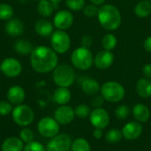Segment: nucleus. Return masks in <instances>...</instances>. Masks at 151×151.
<instances>
[{
    "mask_svg": "<svg viewBox=\"0 0 151 151\" xmlns=\"http://www.w3.org/2000/svg\"><path fill=\"white\" fill-rule=\"evenodd\" d=\"M32 69L37 73H49L58 65V53L51 47L40 45L34 48L29 57Z\"/></svg>",
    "mask_w": 151,
    "mask_h": 151,
    "instance_id": "f257e3e1",
    "label": "nucleus"
},
{
    "mask_svg": "<svg viewBox=\"0 0 151 151\" xmlns=\"http://www.w3.org/2000/svg\"><path fill=\"white\" fill-rule=\"evenodd\" d=\"M97 19L100 25L106 30L114 31L118 29L122 21L119 10L113 4H104L99 8Z\"/></svg>",
    "mask_w": 151,
    "mask_h": 151,
    "instance_id": "f03ea898",
    "label": "nucleus"
},
{
    "mask_svg": "<svg viewBox=\"0 0 151 151\" xmlns=\"http://www.w3.org/2000/svg\"><path fill=\"white\" fill-rule=\"evenodd\" d=\"M100 95L104 101L111 104H116L121 102L126 96V89L122 84L115 81H110L104 82L101 86Z\"/></svg>",
    "mask_w": 151,
    "mask_h": 151,
    "instance_id": "7ed1b4c3",
    "label": "nucleus"
},
{
    "mask_svg": "<svg viewBox=\"0 0 151 151\" xmlns=\"http://www.w3.org/2000/svg\"><path fill=\"white\" fill-rule=\"evenodd\" d=\"M53 82L58 87L69 88L75 81V73L73 68L66 64L58 65L52 71Z\"/></svg>",
    "mask_w": 151,
    "mask_h": 151,
    "instance_id": "20e7f679",
    "label": "nucleus"
},
{
    "mask_svg": "<svg viewBox=\"0 0 151 151\" xmlns=\"http://www.w3.org/2000/svg\"><path fill=\"white\" fill-rule=\"evenodd\" d=\"M71 63L78 70L86 71L94 65V56L88 48H76L71 55Z\"/></svg>",
    "mask_w": 151,
    "mask_h": 151,
    "instance_id": "39448f33",
    "label": "nucleus"
},
{
    "mask_svg": "<svg viewBox=\"0 0 151 151\" xmlns=\"http://www.w3.org/2000/svg\"><path fill=\"white\" fill-rule=\"evenodd\" d=\"M12 118L17 126L27 127L34 122L35 111L29 105L21 104L13 108L12 111Z\"/></svg>",
    "mask_w": 151,
    "mask_h": 151,
    "instance_id": "423d86ee",
    "label": "nucleus"
},
{
    "mask_svg": "<svg viewBox=\"0 0 151 151\" xmlns=\"http://www.w3.org/2000/svg\"><path fill=\"white\" fill-rule=\"evenodd\" d=\"M50 45L56 53L65 54L71 47V38L65 31L57 29L50 35Z\"/></svg>",
    "mask_w": 151,
    "mask_h": 151,
    "instance_id": "0eeeda50",
    "label": "nucleus"
},
{
    "mask_svg": "<svg viewBox=\"0 0 151 151\" xmlns=\"http://www.w3.org/2000/svg\"><path fill=\"white\" fill-rule=\"evenodd\" d=\"M36 128L42 137L51 139L59 134L60 125L54 118L44 117L38 121Z\"/></svg>",
    "mask_w": 151,
    "mask_h": 151,
    "instance_id": "6e6552de",
    "label": "nucleus"
},
{
    "mask_svg": "<svg viewBox=\"0 0 151 151\" xmlns=\"http://www.w3.org/2000/svg\"><path fill=\"white\" fill-rule=\"evenodd\" d=\"M89 122L94 128L105 129L111 122V117L109 112L103 107L94 108L88 117Z\"/></svg>",
    "mask_w": 151,
    "mask_h": 151,
    "instance_id": "1a4fd4ad",
    "label": "nucleus"
},
{
    "mask_svg": "<svg viewBox=\"0 0 151 151\" xmlns=\"http://www.w3.org/2000/svg\"><path fill=\"white\" fill-rule=\"evenodd\" d=\"M73 140L67 134H58L50 139L46 147V151H71Z\"/></svg>",
    "mask_w": 151,
    "mask_h": 151,
    "instance_id": "9d476101",
    "label": "nucleus"
},
{
    "mask_svg": "<svg viewBox=\"0 0 151 151\" xmlns=\"http://www.w3.org/2000/svg\"><path fill=\"white\" fill-rule=\"evenodd\" d=\"M1 73L7 78H16L22 73V65L15 58H6L0 64Z\"/></svg>",
    "mask_w": 151,
    "mask_h": 151,
    "instance_id": "9b49d317",
    "label": "nucleus"
},
{
    "mask_svg": "<svg viewBox=\"0 0 151 151\" xmlns=\"http://www.w3.org/2000/svg\"><path fill=\"white\" fill-rule=\"evenodd\" d=\"M53 118L57 120V122L60 126H67L71 124L75 117L74 109L67 104L65 105H59L54 111Z\"/></svg>",
    "mask_w": 151,
    "mask_h": 151,
    "instance_id": "f8f14e48",
    "label": "nucleus"
},
{
    "mask_svg": "<svg viewBox=\"0 0 151 151\" xmlns=\"http://www.w3.org/2000/svg\"><path fill=\"white\" fill-rule=\"evenodd\" d=\"M121 132L125 140L135 141L142 136L143 133V127L142 123L136 120L129 121L123 126Z\"/></svg>",
    "mask_w": 151,
    "mask_h": 151,
    "instance_id": "ddd939ff",
    "label": "nucleus"
},
{
    "mask_svg": "<svg viewBox=\"0 0 151 151\" xmlns=\"http://www.w3.org/2000/svg\"><path fill=\"white\" fill-rule=\"evenodd\" d=\"M73 24V15L68 10L58 11L53 18V25L58 30H67Z\"/></svg>",
    "mask_w": 151,
    "mask_h": 151,
    "instance_id": "4468645a",
    "label": "nucleus"
},
{
    "mask_svg": "<svg viewBox=\"0 0 151 151\" xmlns=\"http://www.w3.org/2000/svg\"><path fill=\"white\" fill-rule=\"evenodd\" d=\"M114 62V54L111 50H101L94 58V64L100 70L108 69Z\"/></svg>",
    "mask_w": 151,
    "mask_h": 151,
    "instance_id": "2eb2a0df",
    "label": "nucleus"
},
{
    "mask_svg": "<svg viewBox=\"0 0 151 151\" xmlns=\"http://www.w3.org/2000/svg\"><path fill=\"white\" fill-rule=\"evenodd\" d=\"M7 100L12 104V105H19L23 104L26 98V91L25 89L19 86V85H13L7 90L6 93Z\"/></svg>",
    "mask_w": 151,
    "mask_h": 151,
    "instance_id": "dca6fc26",
    "label": "nucleus"
},
{
    "mask_svg": "<svg viewBox=\"0 0 151 151\" xmlns=\"http://www.w3.org/2000/svg\"><path fill=\"white\" fill-rule=\"evenodd\" d=\"M24 23L18 18H12L11 19L7 20L4 27L6 34L11 37H18L21 35L24 32Z\"/></svg>",
    "mask_w": 151,
    "mask_h": 151,
    "instance_id": "f3484780",
    "label": "nucleus"
},
{
    "mask_svg": "<svg viewBox=\"0 0 151 151\" xmlns=\"http://www.w3.org/2000/svg\"><path fill=\"white\" fill-rule=\"evenodd\" d=\"M132 115L134 120L143 124L149 121L150 119V110L144 104H136L132 109Z\"/></svg>",
    "mask_w": 151,
    "mask_h": 151,
    "instance_id": "a211bd4d",
    "label": "nucleus"
},
{
    "mask_svg": "<svg viewBox=\"0 0 151 151\" xmlns=\"http://www.w3.org/2000/svg\"><path fill=\"white\" fill-rule=\"evenodd\" d=\"M34 27H35V33L38 35L42 37H49L54 32L55 27L53 23H51L50 21L44 19H38L35 23Z\"/></svg>",
    "mask_w": 151,
    "mask_h": 151,
    "instance_id": "6ab92c4d",
    "label": "nucleus"
},
{
    "mask_svg": "<svg viewBox=\"0 0 151 151\" xmlns=\"http://www.w3.org/2000/svg\"><path fill=\"white\" fill-rule=\"evenodd\" d=\"M24 142L19 137L10 136L4 140L1 144V151H23Z\"/></svg>",
    "mask_w": 151,
    "mask_h": 151,
    "instance_id": "aec40b11",
    "label": "nucleus"
},
{
    "mask_svg": "<svg viewBox=\"0 0 151 151\" xmlns=\"http://www.w3.org/2000/svg\"><path fill=\"white\" fill-rule=\"evenodd\" d=\"M135 91L137 95L144 99L151 97V80L148 78H141L137 81L135 85Z\"/></svg>",
    "mask_w": 151,
    "mask_h": 151,
    "instance_id": "412c9836",
    "label": "nucleus"
},
{
    "mask_svg": "<svg viewBox=\"0 0 151 151\" xmlns=\"http://www.w3.org/2000/svg\"><path fill=\"white\" fill-rule=\"evenodd\" d=\"M101 86L97 81L91 78H87L81 82V90L83 93L89 96H94L100 93Z\"/></svg>",
    "mask_w": 151,
    "mask_h": 151,
    "instance_id": "4be33fe9",
    "label": "nucleus"
},
{
    "mask_svg": "<svg viewBox=\"0 0 151 151\" xmlns=\"http://www.w3.org/2000/svg\"><path fill=\"white\" fill-rule=\"evenodd\" d=\"M53 99L56 104L58 105H65L72 99V94L68 88L58 87V88L54 91Z\"/></svg>",
    "mask_w": 151,
    "mask_h": 151,
    "instance_id": "5701e85b",
    "label": "nucleus"
},
{
    "mask_svg": "<svg viewBox=\"0 0 151 151\" xmlns=\"http://www.w3.org/2000/svg\"><path fill=\"white\" fill-rule=\"evenodd\" d=\"M14 50L17 54L21 56H27L32 53L34 50L33 44L26 39H19L13 45Z\"/></svg>",
    "mask_w": 151,
    "mask_h": 151,
    "instance_id": "b1692460",
    "label": "nucleus"
},
{
    "mask_svg": "<svg viewBox=\"0 0 151 151\" xmlns=\"http://www.w3.org/2000/svg\"><path fill=\"white\" fill-rule=\"evenodd\" d=\"M56 7L50 0H40L37 4V12L40 16L47 18L53 14Z\"/></svg>",
    "mask_w": 151,
    "mask_h": 151,
    "instance_id": "393cba45",
    "label": "nucleus"
},
{
    "mask_svg": "<svg viewBox=\"0 0 151 151\" xmlns=\"http://www.w3.org/2000/svg\"><path fill=\"white\" fill-rule=\"evenodd\" d=\"M134 13L139 18H146L151 14V2L148 0L140 1L134 7Z\"/></svg>",
    "mask_w": 151,
    "mask_h": 151,
    "instance_id": "a878e982",
    "label": "nucleus"
},
{
    "mask_svg": "<svg viewBox=\"0 0 151 151\" xmlns=\"http://www.w3.org/2000/svg\"><path fill=\"white\" fill-rule=\"evenodd\" d=\"M104 139L108 143L116 144V143H119L123 139V134H122V132L120 129L111 128V129H109L105 133Z\"/></svg>",
    "mask_w": 151,
    "mask_h": 151,
    "instance_id": "bb28decb",
    "label": "nucleus"
},
{
    "mask_svg": "<svg viewBox=\"0 0 151 151\" xmlns=\"http://www.w3.org/2000/svg\"><path fill=\"white\" fill-rule=\"evenodd\" d=\"M71 151H91V145L87 139L79 137L73 141Z\"/></svg>",
    "mask_w": 151,
    "mask_h": 151,
    "instance_id": "cd10ccee",
    "label": "nucleus"
},
{
    "mask_svg": "<svg viewBox=\"0 0 151 151\" xmlns=\"http://www.w3.org/2000/svg\"><path fill=\"white\" fill-rule=\"evenodd\" d=\"M14 10L12 6L6 3H1L0 4V19L7 21L13 18Z\"/></svg>",
    "mask_w": 151,
    "mask_h": 151,
    "instance_id": "c85d7f7f",
    "label": "nucleus"
},
{
    "mask_svg": "<svg viewBox=\"0 0 151 151\" xmlns=\"http://www.w3.org/2000/svg\"><path fill=\"white\" fill-rule=\"evenodd\" d=\"M118 44V39L113 34H106L102 39V45L104 50H113Z\"/></svg>",
    "mask_w": 151,
    "mask_h": 151,
    "instance_id": "c756f323",
    "label": "nucleus"
},
{
    "mask_svg": "<svg viewBox=\"0 0 151 151\" xmlns=\"http://www.w3.org/2000/svg\"><path fill=\"white\" fill-rule=\"evenodd\" d=\"M132 112V110L126 104H120L119 105L115 111H114V115L115 117L119 119V120H126L128 119L130 116V113Z\"/></svg>",
    "mask_w": 151,
    "mask_h": 151,
    "instance_id": "7c9ffc66",
    "label": "nucleus"
},
{
    "mask_svg": "<svg viewBox=\"0 0 151 151\" xmlns=\"http://www.w3.org/2000/svg\"><path fill=\"white\" fill-rule=\"evenodd\" d=\"M91 112L90 107L85 104H81L74 108L75 117L81 119H85L89 117Z\"/></svg>",
    "mask_w": 151,
    "mask_h": 151,
    "instance_id": "2f4dec72",
    "label": "nucleus"
},
{
    "mask_svg": "<svg viewBox=\"0 0 151 151\" xmlns=\"http://www.w3.org/2000/svg\"><path fill=\"white\" fill-rule=\"evenodd\" d=\"M19 137L24 142V144H27V143H29L34 141L35 134L32 131V129H30L27 127H23L20 130V132L19 134Z\"/></svg>",
    "mask_w": 151,
    "mask_h": 151,
    "instance_id": "473e14b6",
    "label": "nucleus"
},
{
    "mask_svg": "<svg viewBox=\"0 0 151 151\" xmlns=\"http://www.w3.org/2000/svg\"><path fill=\"white\" fill-rule=\"evenodd\" d=\"M65 5L71 11L78 12L85 7V0H65Z\"/></svg>",
    "mask_w": 151,
    "mask_h": 151,
    "instance_id": "72a5a7b5",
    "label": "nucleus"
},
{
    "mask_svg": "<svg viewBox=\"0 0 151 151\" xmlns=\"http://www.w3.org/2000/svg\"><path fill=\"white\" fill-rule=\"evenodd\" d=\"M23 151H46V147L43 146L40 142L34 140L33 142L25 144Z\"/></svg>",
    "mask_w": 151,
    "mask_h": 151,
    "instance_id": "f704fd0d",
    "label": "nucleus"
},
{
    "mask_svg": "<svg viewBox=\"0 0 151 151\" xmlns=\"http://www.w3.org/2000/svg\"><path fill=\"white\" fill-rule=\"evenodd\" d=\"M13 110L12 104L8 100L0 101V116H6L12 113Z\"/></svg>",
    "mask_w": 151,
    "mask_h": 151,
    "instance_id": "c9c22d12",
    "label": "nucleus"
},
{
    "mask_svg": "<svg viewBox=\"0 0 151 151\" xmlns=\"http://www.w3.org/2000/svg\"><path fill=\"white\" fill-rule=\"evenodd\" d=\"M98 11H99V8L95 5V4H88V5H85V7L83 8V13L85 16L88 17V18H93V17H96L97 16L98 14Z\"/></svg>",
    "mask_w": 151,
    "mask_h": 151,
    "instance_id": "e433bc0d",
    "label": "nucleus"
},
{
    "mask_svg": "<svg viewBox=\"0 0 151 151\" xmlns=\"http://www.w3.org/2000/svg\"><path fill=\"white\" fill-rule=\"evenodd\" d=\"M104 102L105 101L101 95H96L91 99V105L94 108H100V107H103Z\"/></svg>",
    "mask_w": 151,
    "mask_h": 151,
    "instance_id": "4c0bfd02",
    "label": "nucleus"
},
{
    "mask_svg": "<svg viewBox=\"0 0 151 151\" xmlns=\"http://www.w3.org/2000/svg\"><path fill=\"white\" fill-rule=\"evenodd\" d=\"M92 42H93V39L90 35H84L81 40V47L88 48V49L90 48V46L92 45Z\"/></svg>",
    "mask_w": 151,
    "mask_h": 151,
    "instance_id": "58836bf2",
    "label": "nucleus"
},
{
    "mask_svg": "<svg viewBox=\"0 0 151 151\" xmlns=\"http://www.w3.org/2000/svg\"><path fill=\"white\" fill-rule=\"evenodd\" d=\"M142 74L145 78L151 79V64H147L142 67Z\"/></svg>",
    "mask_w": 151,
    "mask_h": 151,
    "instance_id": "ea45409f",
    "label": "nucleus"
},
{
    "mask_svg": "<svg viewBox=\"0 0 151 151\" xmlns=\"http://www.w3.org/2000/svg\"><path fill=\"white\" fill-rule=\"evenodd\" d=\"M92 135L96 140H101L104 137V130L99 128H94Z\"/></svg>",
    "mask_w": 151,
    "mask_h": 151,
    "instance_id": "a19ab883",
    "label": "nucleus"
},
{
    "mask_svg": "<svg viewBox=\"0 0 151 151\" xmlns=\"http://www.w3.org/2000/svg\"><path fill=\"white\" fill-rule=\"evenodd\" d=\"M143 46H144V49L146 50V51L151 53V35L149 36L148 38H146V40L144 41Z\"/></svg>",
    "mask_w": 151,
    "mask_h": 151,
    "instance_id": "79ce46f5",
    "label": "nucleus"
},
{
    "mask_svg": "<svg viewBox=\"0 0 151 151\" xmlns=\"http://www.w3.org/2000/svg\"><path fill=\"white\" fill-rule=\"evenodd\" d=\"M93 4H95V5H96V6H98V5H102L104 2H105V0H89Z\"/></svg>",
    "mask_w": 151,
    "mask_h": 151,
    "instance_id": "37998d69",
    "label": "nucleus"
},
{
    "mask_svg": "<svg viewBox=\"0 0 151 151\" xmlns=\"http://www.w3.org/2000/svg\"><path fill=\"white\" fill-rule=\"evenodd\" d=\"M54 5H55V7H56V9L58 8V4L63 1V0H50Z\"/></svg>",
    "mask_w": 151,
    "mask_h": 151,
    "instance_id": "c03bdc74",
    "label": "nucleus"
},
{
    "mask_svg": "<svg viewBox=\"0 0 151 151\" xmlns=\"http://www.w3.org/2000/svg\"><path fill=\"white\" fill-rule=\"evenodd\" d=\"M148 1H150V2H151V0H148Z\"/></svg>",
    "mask_w": 151,
    "mask_h": 151,
    "instance_id": "a18cd8bd",
    "label": "nucleus"
},
{
    "mask_svg": "<svg viewBox=\"0 0 151 151\" xmlns=\"http://www.w3.org/2000/svg\"><path fill=\"white\" fill-rule=\"evenodd\" d=\"M35 1H40V0H35Z\"/></svg>",
    "mask_w": 151,
    "mask_h": 151,
    "instance_id": "49530a36",
    "label": "nucleus"
},
{
    "mask_svg": "<svg viewBox=\"0 0 151 151\" xmlns=\"http://www.w3.org/2000/svg\"><path fill=\"white\" fill-rule=\"evenodd\" d=\"M0 72H1V70H0Z\"/></svg>",
    "mask_w": 151,
    "mask_h": 151,
    "instance_id": "de8ad7c7",
    "label": "nucleus"
}]
</instances>
